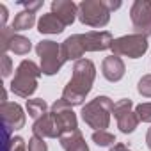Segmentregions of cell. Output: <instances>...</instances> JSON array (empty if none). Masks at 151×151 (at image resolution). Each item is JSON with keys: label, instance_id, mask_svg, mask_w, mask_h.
Masks as SVG:
<instances>
[{"label": "cell", "instance_id": "1", "mask_svg": "<svg viewBox=\"0 0 151 151\" xmlns=\"http://www.w3.org/2000/svg\"><path fill=\"white\" fill-rule=\"evenodd\" d=\"M96 78V66L89 59H80L73 66V77L62 91V98L69 107L82 105L86 96L91 93Z\"/></svg>", "mask_w": 151, "mask_h": 151}, {"label": "cell", "instance_id": "2", "mask_svg": "<svg viewBox=\"0 0 151 151\" xmlns=\"http://www.w3.org/2000/svg\"><path fill=\"white\" fill-rule=\"evenodd\" d=\"M41 73V66H37L34 60H22L16 68L14 78L11 80V91L20 98H30L37 89V78Z\"/></svg>", "mask_w": 151, "mask_h": 151}, {"label": "cell", "instance_id": "3", "mask_svg": "<svg viewBox=\"0 0 151 151\" xmlns=\"http://www.w3.org/2000/svg\"><path fill=\"white\" fill-rule=\"evenodd\" d=\"M114 109V101L109 96H96L89 103L82 107V119L89 128H94V132L107 130L110 124V114Z\"/></svg>", "mask_w": 151, "mask_h": 151}, {"label": "cell", "instance_id": "4", "mask_svg": "<svg viewBox=\"0 0 151 151\" xmlns=\"http://www.w3.org/2000/svg\"><path fill=\"white\" fill-rule=\"evenodd\" d=\"M78 20L87 27H105L110 22V11L103 0H82L78 4Z\"/></svg>", "mask_w": 151, "mask_h": 151}, {"label": "cell", "instance_id": "5", "mask_svg": "<svg viewBox=\"0 0 151 151\" xmlns=\"http://www.w3.org/2000/svg\"><path fill=\"white\" fill-rule=\"evenodd\" d=\"M36 53L41 60V71L43 75H55L60 71L62 64H64V59H62V53H60V45L52 41V39H45V41H39L37 46H36Z\"/></svg>", "mask_w": 151, "mask_h": 151}, {"label": "cell", "instance_id": "6", "mask_svg": "<svg viewBox=\"0 0 151 151\" xmlns=\"http://www.w3.org/2000/svg\"><path fill=\"white\" fill-rule=\"evenodd\" d=\"M147 37L140 36V34H128V36H121L117 39H114L112 43V55H124L130 59H139L147 52Z\"/></svg>", "mask_w": 151, "mask_h": 151}, {"label": "cell", "instance_id": "7", "mask_svg": "<svg viewBox=\"0 0 151 151\" xmlns=\"http://www.w3.org/2000/svg\"><path fill=\"white\" fill-rule=\"evenodd\" d=\"M50 116L55 123V128L59 132V139L66 133H71V132H77L78 130V121H77V116L71 110V107L64 101V100H57L52 109H50Z\"/></svg>", "mask_w": 151, "mask_h": 151}, {"label": "cell", "instance_id": "8", "mask_svg": "<svg viewBox=\"0 0 151 151\" xmlns=\"http://www.w3.org/2000/svg\"><path fill=\"white\" fill-rule=\"evenodd\" d=\"M130 20L135 34L144 37L151 36V2L149 0H135L130 9Z\"/></svg>", "mask_w": 151, "mask_h": 151}, {"label": "cell", "instance_id": "9", "mask_svg": "<svg viewBox=\"0 0 151 151\" xmlns=\"http://www.w3.org/2000/svg\"><path fill=\"white\" fill-rule=\"evenodd\" d=\"M112 114H114V117L117 121V128L123 133H132L137 128V124H139V117L133 112L132 100H119V101H116L114 109H112Z\"/></svg>", "mask_w": 151, "mask_h": 151}, {"label": "cell", "instance_id": "10", "mask_svg": "<svg viewBox=\"0 0 151 151\" xmlns=\"http://www.w3.org/2000/svg\"><path fill=\"white\" fill-rule=\"evenodd\" d=\"M0 46H2V52L6 53L7 50L14 52L16 55H27L32 48L30 41L25 37V36H20V34H14L11 27H4L2 29V39H0Z\"/></svg>", "mask_w": 151, "mask_h": 151}, {"label": "cell", "instance_id": "11", "mask_svg": "<svg viewBox=\"0 0 151 151\" xmlns=\"http://www.w3.org/2000/svg\"><path fill=\"white\" fill-rule=\"evenodd\" d=\"M80 41L84 46V52H103L112 48L114 37L109 30H91L87 34H80Z\"/></svg>", "mask_w": 151, "mask_h": 151}, {"label": "cell", "instance_id": "12", "mask_svg": "<svg viewBox=\"0 0 151 151\" xmlns=\"http://www.w3.org/2000/svg\"><path fill=\"white\" fill-rule=\"evenodd\" d=\"M0 114H2L4 126L11 130H20L25 126V114L18 103H9V101L2 103L0 105Z\"/></svg>", "mask_w": 151, "mask_h": 151}, {"label": "cell", "instance_id": "13", "mask_svg": "<svg viewBox=\"0 0 151 151\" xmlns=\"http://www.w3.org/2000/svg\"><path fill=\"white\" fill-rule=\"evenodd\" d=\"M52 13L68 27L78 16V6L73 0H53L52 2Z\"/></svg>", "mask_w": 151, "mask_h": 151}, {"label": "cell", "instance_id": "14", "mask_svg": "<svg viewBox=\"0 0 151 151\" xmlns=\"http://www.w3.org/2000/svg\"><path fill=\"white\" fill-rule=\"evenodd\" d=\"M124 71H126L124 62L117 55H109L101 62V73L109 82H119L124 77Z\"/></svg>", "mask_w": 151, "mask_h": 151}, {"label": "cell", "instance_id": "15", "mask_svg": "<svg viewBox=\"0 0 151 151\" xmlns=\"http://www.w3.org/2000/svg\"><path fill=\"white\" fill-rule=\"evenodd\" d=\"M32 133L37 135V137H41V139H59V132H57V128H55V123H53L50 112H48L45 117L34 121V124H32Z\"/></svg>", "mask_w": 151, "mask_h": 151}, {"label": "cell", "instance_id": "16", "mask_svg": "<svg viewBox=\"0 0 151 151\" xmlns=\"http://www.w3.org/2000/svg\"><path fill=\"white\" fill-rule=\"evenodd\" d=\"M59 140H60V146L64 151H89V146H87L84 135L80 133V130L66 133Z\"/></svg>", "mask_w": 151, "mask_h": 151}, {"label": "cell", "instance_id": "17", "mask_svg": "<svg viewBox=\"0 0 151 151\" xmlns=\"http://www.w3.org/2000/svg\"><path fill=\"white\" fill-rule=\"evenodd\" d=\"M64 23L53 14V13H48V14H43L37 22V30L41 34H60L64 30Z\"/></svg>", "mask_w": 151, "mask_h": 151}, {"label": "cell", "instance_id": "18", "mask_svg": "<svg viewBox=\"0 0 151 151\" xmlns=\"http://www.w3.org/2000/svg\"><path fill=\"white\" fill-rule=\"evenodd\" d=\"M34 23H36V14L25 9V11H22V13H18V14L14 16V20H13V23H11V29H13V32L29 30V29H32Z\"/></svg>", "mask_w": 151, "mask_h": 151}, {"label": "cell", "instance_id": "19", "mask_svg": "<svg viewBox=\"0 0 151 151\" xmlns=\"http://www.w3.org/2000/svg\"><path fill=\"white\" fill-rule=\"evenodd\" d=\"M27 112H29V116H30L34 121H37V119H41V117H45V116L48 114V105H46V101L41 100V98L27 100Z\"/></svg>", "mask_w": 151, "mask_h": 151}, {"label": "cell", "instance_id": "20", "mask_svg": "<svg viewBox=\"0 0 151 151\" xmlns=\"http://www.w3.org/2000/svg\"><path fill=\"white\" fill-rule=\"evenodd\" d=\"M93 142L98 144V146H101V147H107V146H114L116 137L110 132H107V130H100V132L93 133Z\"/></svg>", "mask_w": 151, "mask_h": 151}, {"label": "cell", "instance_id": "21", "mask_svg": "<svg viewBox=\"0 0 151 151\" xmlns=\"http://www.w3.org/2000/svg\"><path fill=\"white\" fill-rule=\"evenodd\" d=\"M135 114L139 121L142 123H151V103H140L135 107Z\"/></svg>", "mask_w": 151, "mask_h": 151}, {"label": "cell", "instance_id": "22", "mask_svg": "<svg viewBox=\"0 0 151 151\" xmlns=\"http://www.w3.org/2000/svg\"><path fill=\"white\" fill-rule=\"evenodd\" d=\"M27 151H48V146H46L45 139H41V137H37V135H32V137L29 139Z\"/></svg>", "mask_w": 151, "mask_h": 151}, {"label": "cell", "instance_id": "23", "mask_svg": "<svg viewBox=\"0 0 151 151\" xmlns=\"http://www.w3.org/2000/svg\"><path fill=\"white\" fill-rule=\"evenodd\" d=\"M137 91H139V94H142L144 98H151V75H144V77L139 80Z\"/></svg>", "mask_w": 151, "mask_h": 151}, {"label": "cell", "instance_id": "24", "mask_svg": "<svg viewBox=\"0 0 151 151\" xmlns=\"http://www.w3.org/2000/svg\"><path fill=\"white\" fill-rule=\"evenodd\" d=\"M2 77L4 78H7L9 75H11V71H13V62H11V57L7 55V53H2Z\"/></svg>", "mask_w": 151, "mask_h": 151}, {"label": "cell", "instance_id": "25", "mask_svg": "<svg viewBox=\"0 0 151 151\" xmlns=\"http://www.w3.org/2000/svg\"><path fill=\"white\" fill-rule=\"evenodd\" d=\"M11 151H27V144H25L23 137H13Z\"/></svg>", "mask_w": 151, "mask_h": 151}, {"label": "cell", "instance_id": "26", "mask_svg": "<svg viewBox=\"0 0 151 151\" xmlns=\"http://www.w3.org/2000/svg\"><path fill=\"white\" fill-rule=\"evenodd\" d=\"M103 2H105V7H107L110 13L121 7V2H119V0H103Z\"/></svg>", "mask_w": 151, "mask_h": 151}, {"label": "cell", "instance_id": "27", "mask_svg": "<svg viewBox=\"0 0 151 151\" xmlns=\"http://www.w3.org/2000/svg\"><path fill=\"white\" fill-rule=\"evenodd\" d=\"M25 7H27V11H30V13H34V11H37L41 6H43V2H22Z\"/></svg>", "mask_w": 151, "mask_h": 151}, {"label": "cell", "instance_id": "28", "mask_svg": "<svg viewBox=\"0 0 151 151\" xmlns=\"http://www.w3.org/2000/svg\"><path fill=\"white\" fill-rule=\"evenodd\" d=\"M7 7L2 4V6H0V23H2V29L6 27V22H7Z\"/></svg>", "mask_w": 151, "mask_h": 151}, {"label": "cell", "instance_id": "29", "mask_svg": "<svg viewBox=\"0 0 151 151\" xmlns=\"http://www.w3.org/2000/svg\"><path fill=\"white\" fill-rule=\"evenodd\" d=\"M110 151H132V149H130V147H126L124 144L117 142V144H114V146L110 147Z\"/></svg>", "mask_w": 151, "mask_h": 151}, {"label": "cell", "instance_id": "30", "mask_svg": "<svg viewBox=\"0 0 151 151\" xmlns=\"http://www.w3.org/2000/svg\"><path fill=\"white\" fill-rule=\"evenodd\" d=\"M146 144H147V147L151 149V128H149L147 133H146Z\"/></svg>", "mask_w": 151, "mask_h": 151}]
</instances>
